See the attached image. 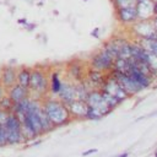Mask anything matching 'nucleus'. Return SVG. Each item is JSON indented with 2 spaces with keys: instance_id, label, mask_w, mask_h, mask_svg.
<instances>
[{
  "instance_id": "f8f14e48",
  "label": "nucleus",
  "mask_w": 157,
  "mask_h": 157,
  "mask_svg": "<svg viewBox=\"0 0 157 157\" xmlns=\"http://www.w3.org/2000/svg\"><path fill=\"white\" fill-rule=\"evenodd\" d=\"M67 74L70 76V80L74 82L77 81H82L85 78L86 71H85V66L80 60H72L70 63H67Z\"/></svg>"
},
{
  "instance_id": "6ab92c4d",
  "label": "nucleus",
  "mask_w": 157,
  "mask_h": 157,
  "mask_svg": "<svg viewBox=\"0 0 157 157\" xmlns=\"http://www.w3.org/2000/svg\"><path fill=\"white\" fill-rule=\"evenodd\" d=\"M61 83H63V80H61L59 72L53 71L49 75V93L52 96H56L61 88Z\"/></svg>"
},
{
  "instance_id": "393cba45",
  "label": "nucleus",
  "mask_w": 157,
  "mask_h": 157,
  "mask_svg": "<svg viewBox=\"0 0 157 157\" xmlns=\"http://www.w3.org/2000/svg\"><path fill=\"white\" fill-rule=\"evenodd\" d=\"M0 109H4V110H6V112H12V109H13V103H12V101L9 98V96L7 94H5L4 97H1L0 98Z\"/></svg>"
},
{
  "instance_id": "7ed1b4c3",
  "label": "nucleus",
  "mask_w": 157,
  "mask_h": 157,
  "mask_svg": "<svg viewBox=\"0 0 157 157\" xmlns=\"http://www.w3.org/2000/svg\"><path fill=\"white\" fill-rule=\"evenodd\" d=\"M113 63L114 59L105 52L103 47L90 58V67L103 72H109L113 67Z\"/></svg>"
},
{
  "instance_id": "9b49d317",
  "label": "nucleus",
  "mask_w": 157,
  "mask_h": 157,
  "mask_svg": "<svg viewBox=\"0 0 157 157\" xmlns=\"http://www.w3.org/2000/svg\"><path fill=\"white\" fill-rule=\"evenodd\" d=\"M70 117L72 120H82L85 119L86 115V110H87V104L85 101H80V99H74L72 102H70L69 104H66Z\"/></svg>"
},
{
  "instance_id": "4be33fe9",
  "label": "nucleus",
  "mask_w": 157,
  "mask_h": 157,
  "mask_svg": "<svg viewBox=\"0 0 157 157\" xmlns=\"http://www.w3.org/2000/svg\"><path fill=\"white\" fill-rule=\"evenodd\" d=\"M99 91H101V94H102L104 102L108 104V107H109L112 110H114L115 108H118V105H120L119 101H118L114 96H112L110 93H108V92H105V91H103V90H99Z\"/></svg>"
},
{
  "instance_id": "39448f33",
  "label": "nucleus",
  "mask_w": 157,
  "mask_h": 157,
  "mask_svg": "<svg viewBox=\"0 0 157 157\" xmlns=\"http://www.w3.org/2000/svg\"><path fill=\"white\" fill-rule=\"evenodd\" d=\"M131 31L137 39H151L157 34L152 22L148 20H137L131 25Z\"/></svg>"
},
{
  "instance_id": "20e7f679",
  "label": "nucleus",
  "mask_w": 157,
  "mask_h": 157,
  "mask_svg": "<svg viewBox=\"0 0 157 157\" xmlns=\"http://www.w3.org/2000/svg\"><path fill=\"white\" fill-rule=\"evenodd\" d=\"M99 90H103V91L110 93L112 96H114L119 101V103H123L124 101H126L129 98L128 93L124 91V88L120 86V83L115 80V77L110 72H108V75H105V80Z\"/></svg>"
},
{
  "instance_id": "f257e3e1",
  "label": "nucleus",
  "mask_w": 157,
  "mask_h": 157,
  "mask_svg": "<svg viewBox=\"0 0 157 157\" xmlns=\"http://www.w3.org/2000/svg\"><path fill=\"white\" fill-rule=\"evenodd\" d=\"M42 108L55 129L65 126L72 121L66 104L53 96L47 94L42 98Z\"/></svg>"
},
{
  "instance_id": "0eeeda50",
  "label": "nucleus",
  "mask_w": 157,
  "mask_h": 157,
  "mask_svg": "<svg viewBox=\"0 0 157 157\" xmlns=\"http://www.w3.org/2000/svg\"><path fill=\"white\" fill-rule=\"evenodd\" d=\"M85 102H86L87 105L93 107L97 110H99L103 114V117H105V115H108V114L112 113V109L104 102V99H103V97L101 94L99 88H92V90H90L88 93H87V97H86V101Z\"/></svg>"
},
{
  "instance_id": "2eb2a0df",
  "label": "nucleus",
  "mask_w": 157,
  "mask_h": 157,
  "mask_svg": "<svg viewBox=\"0 0 157 157\" xmlns=\"http://www.w3.org/2000/svg\"><path fill=\"white\" fill-rule=\"evenodd\" d=\"M105 75L107 74L103 72V71H99V70H96V69L90 67L86 71L85 78L90 83L91 88H101V86L103 85V82L105 80Z\"/></svg>"
},
{
  "instance_id": "6e6552de",
  "label": "nucleus",
  "mask_w": 157,
  "mask_h": 157,
  "mask_svg": "<svg viewBox=\"0 0 157 157\" xmlns=\"http://www.w3.org/2000/svg\"><path fill=\"white\" fill-rule=\"evenodd\" d=\"M129 65V64H128ZM125 74H128L142 90H146V88H150L151 86H152V83H153V78L151 77V76H148V75H146V74H144L142 71H140L136 66H132V65H129L128 66V70H126V72Z\"/></svg>"
},
{
  "instance_id": "b1692460",
  "label": "nucleus",
  "mask_w": 157,
  "mask_h": 157,
  "mask_svg": "<svg viewBox=\"0 0 157 157\" xmlns=\"http://www.w3.org/2000/svg\"><path fill=\"white\" fill-rule=\"evenodd\" d=\"M131 56V43L129 40H126L119 49V55L118 58H121V59H129Z\"/></svg>"
},
{
  "instance_id": "dca6fc26",
  "label": "nucleus",
  "mask_w": 157,
  "mask_h": 157,
  "mask_svg": "<svg viewBox=\"0 0 157 157\" xmlns=\"http://www.w3.org/2000/svg\"><path fill=\"white\" fill-rule=\"evenodd\" d=\"M126 40H128V39H124V38H120V37H112L110 39H108L107 42H104L103 48L105 49V52H107L113 59H117L118 55H119V49H120V47H121Z\"/></svg>"
},
{
  "instance_id": "5701e85b",
  "label": "nucleus",
  "mask_w": 157,
  "mask_h": 157,
  "mask_svg": "<svg viewBox=\"0 0 157 157\" xmlns=\"http://www.w3.org/2000/svg\"><path fill=\"white\" fill-rule=\"evenodd\" d=\"M103 118V114L97 110L96 108L93 107H90L87 105V110H86V115H85V119L87 120H101Z\"/></svg>"
},
{
  "instance_id": "72a5a7b5",
  "label": "nucleus",
  "mask_w": 157,
  "mask_h": 157,
  "mask_svg": "<svg viewBox=\"0 0 157 157\" xmlns=\"http://www.w3.org/2000/svg\"><path fill=\"white\" fill-rule=\"evenodd\" d=\"M114 157H129V152H123V153H120L118 156H114Z\"/></svg>"
},
{
  "instance_id": "9d476101",
  "label": "nucleus",
  "mask_w": 157,
  "mask_h": 157,
  "mask_svg": "<svg viewBox=\"0 0 157 157\" xmlns=\"http://www.w3.org/2000/svg\"><path fill=\"white\" fill-rule=\"evenodd\" d=\"M117 17H118V21L123 25H126V26L132 25L134 22L137 21V12H136L135 5L117 9Z\"/></svg>"
},
{
  "instance_id": "4468645a",
  "label": "nucleus",
  "mask_w": 157,
  "mask_h": 157,
  "mask_svg": "<svg viewBox=\"0 0 157 157\" xmlns=\"http://www.w3.org/2000/svg\"><path fill=\"white\" fill-rule=\"evenodd\" d=\"M16 74H17V69L15 66L7 65L5 67H2L0 70V83L7 90L11 86H13L16 83Z\"/></svg>"
},
{
  "instance_id": "bb28decb",
  "label": "nucleus",
  "mask_w": 157,
  "mask_h": 157,
  "mask_svg": "<svg viewBox=\"0 0 157 157\" xmlns=\"http://www.w3.org/2000/svg\"><path fill=\"white\" fill-rule=\"evenodd\" d=\"M7 145V132L4 125H0V147Z\"/></svg>"
},
{
  "instance_id": "f03ea898",
  "label": "nucleus",
  "mask_w": 157,
  "mask_h": 157,
  "mask_svg": "<svg viewBox=\"0 0 157 157\" xmlns=\"http://www.w3.org/2000/svg\"><path fill=\"white\" fill-rule=\"evenodd\" d=\"M29 97L42 99L49 93V76L45 69L36 66L31 69V78L28 85Z\"/></svg>"
},
{
  "instance_id": "a878e982",
  "label": "nucleus",
  "mask_w": 157,
  "mask_h": 157,
  "mask_svg": "<svg viewBox=\"0 0 157 157\" xmlns=\"http://www.w3.org/2000/svg\"><path fill=\"white\" fill-rule=\"evenodd\" d=\"M115 9H120V7H126V6H134L135 5V0H113Z\"/></svg>"
},
{
  "instance_id": "cd10ccee",
  "label": "nucleus",
  "mask_w": 157,
  "mask_h": 157,
  "mask_svg": "<svg viewBox=\"0 0 157 157\" xmlns=\"http://www.w3.org/2000/svg\"><path fill=\"white\" fill-rule=\"evenodd\" d=\"M7 115H9V112H6L4 109H0V125H4L5 124Z\"/></svg>"
},
{
  "instance_id": "ddd939ff",
  "label": "nucleus",
  "mask_w": 157,
  "mask_h": 157,
  "mask_svg": "<svg viewBox=\"0 0 157 157\" xmlns=\"http://www.w3.org/2000/svg\"><path fill=\"white\" fill-rule=\"evenodd\" d=\"M153 1L152 0H135V9L137 12V20H151Z\"/></svg>"
},
{
  "instance_id": "a211bd4d",
  "label": "nucleus",
  "mask_w": 157,
  "mask_h": 157,
  "mask_svg": "<svg viewBox=\"0 0 157 157\" xmlns=\"http://www.w3.org/2000/svg\"><path fill=\"white\" fill-rule=\"evenodd\" d=\"M29 78H31V67L22 66V67H20V69H17V74H16V83H18V85L22 86V87L28 88Z\"/></svg>"
},
{
  "instance_id": "c9c22d12",
  "label": "nucleus",
  "mask_w": 157,
  "mask_h": 157,
  "mask_svg": "<svg viewBox=\"0 0 157 157\" xmlns=\"http://www.w3.org/2000/svg\"><path fill=\"white\" fill-rule=\"evenodd\" d=\"M0 70H1V67H0Z\"/></svg>"
},
{
  "instance_id": "aec40b11",
  "label": "nucleus",
  "mask_w": 157,
  "mask_h": 157,
  "mask_svg": "<svg viewBox=\"0 0 157 157\" xmlns=\"http://www.w3.org/2000/svg\"><path fill=\"white\" fill-rule=\"evenodd\" d=\"M6 131H21V121L13 112H10L4 124Z\"/></svg>"
},
{
  "instance_id": "412c9836",
  "label": "nucleus",
  "mask_w": 157,
  "mask_h": 157,
  "mask_svg": "<svg viewBox=\"0 0 157 157\" xmlns=\"http://www.w3.org/2000/svg\"><path fill=\"white\" fill-rule=\"evenodd\" d=\"M137 43H140L146 50L157 56V34L151 39H137Z\"/></svg>"
},
{
  "instance_id": "423d86ee",
  "label": "nucleus",
  "mask_w": 157,
  "mask_h": 157,
  "mask_svg": "<svg viewBox=\"0 0 157 157\" xmlns=\"http://www.w3.org/2000/svg\"><path fill=\"white\" fill-rule=\"evenodd\" d=\"M114 77H115V80L120 83V86L124 88V91L128 93V96H129V98L130 97H135L136 94H139L141 91H144L128 74H125V72H115V71H109Z\"/></svg>"
},
{
  "instance_id": "7c9ffc66",
  "label": "nucleus",
  "mask_w": 157,
  "mask_h": 157,
  "mask_svg": "<svg viewBox=\"0 0 157 157\" xmlns=\"http://www.w3.org/2000/svg\"><path fill=\"white\" fill-rule=\"evenodd\" d=\"M5 94H6V88L0 83V98H1V97H4Z\"/></svg>"
},
{
  "instance_id": "c85d7f7f",
  "label": "nucleus",
  "mask_w": 157,
  "mask_h": 157,
  "mask_svg": "<svg viewBox=\"0 0 157 157\" xmlns=\"http://www.w3.org/2000/svg\"><path fill=\"white\" fill-rule=\"evenodd\" d=\"M98 150L97 148H90V150H86V151H83L82 152V156L83 157H86V156H90V155H93V153H96Z\"/></svg>"
},
{
  "instance_id": "f3484780",
  "label": "nucleus",
  "mask_w": 157,
  "mask_h": 157,
  "mask_svg": "<svg viewBox=\"0 0 157 157\" xmlns=\"http://www.w3.org/2000/svg\"><path fill=\"white\" fill-rule=\"evenodd\" d=\"M6 94L12 101V103H17V102L29 97V91H28V88L22 87L18 83H15L13 86H11L10 88L6 90Z\"/></svg>"
},
{
  "instance_id": "2f4dec72",
  "label": "nucleus",
  "mask_w": 157,
  "mask_h": 157,
  "mask_svg": "<svg viewBox=\"0 0 157 157\" xmlns=\"http://www.w3.org/2000/svg\"><path fill=\"white\" fill-rule=\"evenodd\" d=\"M92 36L96 37V38H98L99 37V28H94V31L92 32Z\"/></svg>"
},
{
  "instance_id": "f704fd0d",
  "label": "nucleus",
  "mask_w": 157,
  "mask_h": 157,
  "mask_svg": "<svg viewBox=\"0 0 157 157\" xmlns=\"http://www.w3.org/2000/svg\"><path fill=\"white\" fill-rule=\"evenodd\" d=\"M155 157H157V151H156V152H155Z\"/></svg>"
},
{
  "instance_id": "473e14b6",
  "label": "nucleus",
  "mask_w": 157,
  "mask_h": 157,
  "mask_svg": "<svg viewBox=\"0 0 157 157\" xmlns=\"http://www.w3.org/2000/svg\"><path fill=\"white\" fill-rule=\"evenodd\" d=\"M152 12H153V15H157V1H153V6H152Z\"/></svg>"
},
{
  "instance_id": "c756f323",
  "label": "nucleus",
  "mask_w": 157,
  "mask_h": 157,
  "mask_svg": "<svg viewBox=\"0 0 157 157\" xmlns=\"http://www.w3.org/2000/svg\"><path fill=\"white\" fill-rule=\"evenodd\" d=\"M151 22H152V25H153V27H155V29H156V32H157V15H153V16H152Z\"/></svg>"
},
{
  "instance_id": "1a4fd4ad",
  "label": "nucleus",
  "mask_w": 157,
  "mask_h": 157,
  "mask_svg": "<svg viewBox=\"0 0 157 157\" xmlns=\"http://www.w3.org/2000/svg\"><path fill=\"white\" fill-rule=\"evenodd\" d=\"M56 98L60 99L63 103L69 104L70 102H72L74 99H76V94H75V85L74 81L71 80H65L61 83V88L56 94Z\"/></svg>"
}]
</instances>
